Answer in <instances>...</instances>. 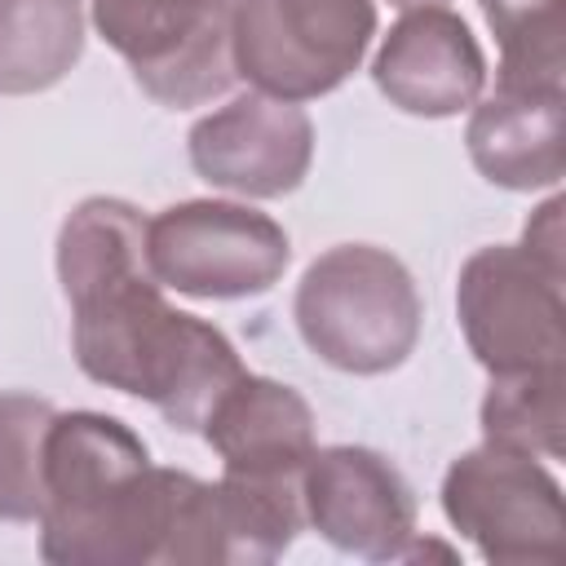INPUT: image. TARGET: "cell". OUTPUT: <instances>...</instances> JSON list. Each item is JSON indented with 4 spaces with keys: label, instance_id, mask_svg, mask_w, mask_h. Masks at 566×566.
Masks as SVG:
<instances>
[{
    "label": "cell",
    "instance_id": "6da1fadb",
    "mask_svg": "<svg viewBox=\"0 0 566 566\" xmlns=\"http://www.w3.org/2000/svg\"><path fill=\"white\" fill-rule=\"evenodd\" d=\"M57 283L71 305V354L106 389L150 402L172 429L199 433L243 376L221 327L164 301L146 265V217L93 195L57 230Z\"/></svg>",
    "mask_w": 566,
    "mask_h": 566
},
{
    "label": "cell",
    "instance_id": "7a4b0ae2",
    "mask_svg": "<svg viewBox=\"0 0 566 566\" xmlns=\"http://www.w3.org/2000/svg\"><path fill=\"white\" fill-rule=\"evenodd\" d=\"M168 469L102 411H53L44 433L40 557L53 566H159Z\"/></svg>",
    "mask_w": 566,
    "mask_h": 566
},
{
    "label": "cell",
    "instance_id": "3957f363",
    "mask_svg": "<svg viewBox=\"0 0 566 566\" xmlns=\"http://www.w3.org/2000/svg\"><path fill=\"white\" fill-rule=\"evenodd\" d=\"M562 199H548L522 243L478 248L455 279V318L469 354L491 376L566 367Z\"/></svg>",
    "mask_w": 566,
    "mask_h": 566
},
{
    "label": "cell",
    "instance_id": "277c9868",
    "mask_svg": "<svg viewBox=\"0 0 566 566\" xmlns=\"http://www.w3.org/2000/svg\"><path fill=\"white\" fill-rule=\"evenodd\" d=\"M292 318L310 354L349 376H380L407 363L420 340V292L407 265L371 243H336L296 283Z\"/></svg>",
    "mask_w": 566,
    "mask_h": 566
},
{
    "label": "cell",
    "instance_id": "5b68a950",
    "mask_svg": "<svg viewBox=\"0 0 566 566\" xmlns=\"http://www.w3.org/2000/svg\"><path fill=\"white\" fill-rule=\"evenodd\" d=\"M371 35V0H234L230 57L256 93L314 102L358 71Z\"/></svg>",
    "mask_w": 566,
    "mask_h": 566
},
{
    "label": "cell",
    "instance_id": "8992f818",
    "mask_svg": "<svg viewBox=\"0 0 566 566\" xmlns=\"http://www.w3.org/2000/svg\"><path fill=\"white\" fill-rule=\"evenodd\" d=\"M292 261L287 230L230 199H186L146 221V265L159 287L199 301L270 292Z\"/></svg>",
    "mask_w": 566,
    "mask_h": 566
},
{
    "label": "cell",
    "instance_id": "52a82bcc",
    "mask_svg": "<svg viewBox=\"0 0 566 566\" xmlns=\"http://www.w3.org/2000/svg\"><path fill=\"white\" fill-rule=\"evenodd\" d=\"M447 522L495 566H553L566 553V500L526 451L482 442L442 478Z\"/></svg>",
    "mask_w": 566,
    "mask_h": 566
},
{
    "label": "cell",
    "instance_id": "ba28073f",
    "mask_svg": "<svg viewBox=\"0 0 566 566\" xmlns=\"http://www.w3.org/2000/svg\"><path fill=\"white\" fill-rule=\"evenodd\" d=\"M234 0H93L97 35L159 106L186 111L234 84Z\"/></svg>",
    "mask_w": 566,
    "mask_h": 566
},
{
    "label": "cell",
    "instance_id": "9c48e42d",
    "mask_svg": "<svg viewBox=\"0 0 566 566\" xmlns=\"http://www.w3.org/2000/svg\"><path fill=\"white\" fill-rule=\"evenodd\" d=\"M305 522L340 553L402 562L416 539V495L371 447H314L301 473Z\"/></svg>",
    "mask_w": 566,
    "mask_h": 566
},
{
    "label": "cell",
    "instance_id": "30bf717a",
    "mask_svg": "<svg viewBox=\"0 0 566 566\" xmlns=\"http://www.w3.org/2000/svg\"><path fill=\"white\" fill-rule=\"evenodd\" d=\"M190 168L221 190L243 199L292 195L314 159V124L296 102L243 93L221 111L203 115L190 137Z\"/></svg>",
    "mask_w": 566,
    "mask_h": 566
},
{
    "label": "cell",
    "instance_id": "8fae6325",
    "mask_svg": "<svg viewBox=\"0 0 566 566\" xmlns=\"http://www.w3.org/2000/svg\"><path fill=\"white\" fill-rule=\"evenodd\" d=\"M371 80L389 106L420 119H447L482 97L486 57L460 13L447 4H424L407 9L389 27L376 49Z\"/></svg>",
    "mask_w": 566,
    "mask_h": 566
},
{
    "label": "cell",
    "instance_id": "7c38bea8",
    "mask_svg": "<svg viewBox=\"0 0 566 566\" xmlns=\"http://www.w3.org/2000/svg\"><path fill=\"white\" fill-rule=\"evenodd\" d=\"M221 455L230 478L261 486H301L305 460L314 455L310 402L270 376L243 371L199 429Z\"/></svg>",
    "mask_w": 566,
    "mask_h": 566
},
{
    "label": "cell",
    "instance_id": "4fadbf2b",
    "mask_svg": "<svg viewBox=\"0 0 566 566\" xmlns=\"http://www.w3.org/2000/svg\"><path fill=\"white\" fill-rule=\"evenodd\" d=\"M566 93L495 88L469 115L464 146L473 168L504 190H544L566 172Z\"/></svg>",
    "mask_w": 566,
    "mask_h": 566
},
{
    "label": "cell",
    "instance_id": "5bb4252c",
    "mask_svg": "<svg viewBox=\"0 0 566 566\" xmlns=\"http://www.w3.org/2000/svg\"><path fill=\"white\" fill-rule=\"evenodd\" d=\"M84 53L80 0H0V93H44Z\"/></svg>",
    "mask_w": 566,
    "mask_h": 566
},
{
    "label": "cell",
    "instance_id": "9a60e30c",
    "mask_svg": "<svg viewBox=\"0 0 566 566\" xmlns=\"http://www.w3.org/2000/svg\"><path fill=\"white\" fill-rule=\"evenodd\" d=\"M478 420L486 442L557 460L566 451V367L491 376Z\"/></svg>",
    "mask_w": 566,
    "mask_h": 566
},
{
    "label": "cell",
    "instance_id": "2e32d148",
    "mask_svg": "<svg viewBox=\"0 0 566 566\" xmlns=\"http://www.w3.org/2000/svg\"><path fill=\"white\" fill-rule=\"evenodd\" d=\"M495 40V88L566 93V18L562 0H478Z\"/></svg>",
    "mask_w": 566,
    "mask_h": 566
},
{
    "label": "cell",
    "instance_id": "e0dca14e",
    "mask_svg": "<svg viewBox=\"0 0 566 566\" xmlns=\"http://www.w3.org/2000/svg\"><path fill=\"white\" fill-rule=\"evenodd\" d=\"M49 420V398L18 389L0 394V522H40Z\"/></svg>",
    "mask_w": 566,
    "mask_h": 566
},
{
    "label": "cell",
    "instance_id": "ac0fdd59",
    "mask_svg": "<svg viewBox=\"0 0 566 566\" xmlns=\"http://www.w3.org/2000/svg\"><path fill=\"white\" fill-rule=\"evenodd\" d=\"M389 4H398V9H424V4H442V0H389Z\"/></svg>",
    "mask_w": 566,
    "mask_h": 566
}]
</instances>
